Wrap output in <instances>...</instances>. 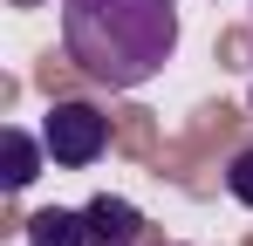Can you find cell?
<instances>
[{
    "instance_id": "6da1fadb",
    "label": "cell",
    "mask_w": 253,
    "mask_h": 246,
    "mask_svg": "<svg viewBox=\"0 0 253 246\" xmlns=\"http://www.w3.org/2000/svg\"><path fill=\"white\" fill-rule=\"evenodd\" d=\"M62 48L89 82L137 89L178 55V0H62Z\"/></svg>"
},
{
    "instance_id": "7a4b0ae2",
    "label": "cell",
    "mask_w": 253,
    "mask_h": 246,
    "mask_svg": "<svg viewBox=\"0 0 253 246\" xmlns=\"http://www.w3.org/2000/svg\"><path fill=\"white\" fill-rule=\"evenodd\" d=\"M42 144H48V164L83 171V164H96L110 151V117L89 110V103H55L42 117Z\"/></svg>"
},
{
    "instance_id": "3957f363",
    "label": "cell",
    "mask_w": 253,
    "mask_h": 246,
    "mask_svg": "<svg viewBox=\"0 0 253 246\" xmlns=\"http://www.w3.org/2000/svg\"><path fill=\"white\" fill-rule=\"evenodd\" d=\"M28 246H96V226H89V205H48L28 226Z\"/></svg>"
},
{
    "instance_id": "277c9868",
    "label": "cell",
    "mask_w": 253,
    "mask_h": 246,
    "mask_svg": "<svg viewBox=\"0 0 253 246\" xmlns=\"http://www.w3.org/2000/svg\"><path fill=\"white\" fill-rule=\"evenodd\" d=\"M89 226H96V246H137L144 240V212L130 199H89Z\"/></svg>"
},
{
    "instance_id": "5b68a950",
    "label": "cell",
    "mask_w": 253,
    "mask_h": 246,
    "mask_svg": "<svg viewBox=\"0 0 253 246\" xmlns=\"http://www.w3.org/2000/svg\"><path fill=\"white\" fill-rule=\"evenodd\" d=\"M48 164V144L35 130H21V123H7V192H28L35 178H42Z\"/></svg>"
},
{
    "instance_id": "8992f818",
    "label": "cell",
    "mask_w": 253,
    "mask_h": 246,
    "mask_svg": "<svg viewBox=\"0 0 253 246\" xmlns=\"http://www.w3.org/2000/svg\"><path fill=\"white\" fill-rule=\"evenodd\" d=\"M226 192L253 212V144H247V151H233V164H226Z\"/></svg>"
},
{
    "instance_id": "52a82bcc",
    "label": "cell",
    "mask_w": 253,
    "mask_h": 246,
    "mask_svg": "<svg viewBox=\"0 0 253 246\" xmlns=\"http://www.w3.org/2000/svg\"><path fill=\"white\" fill-rule=\"evenodd\" d=\"M14 7H35V0H14Z\"/></svg>"
},
{
    "instance_id": "ba28073f",
    "label": "cell",
    "mask_w": 253,
    "mask_h": 246,
    "mask_svg": "<svg viewBox=\"0 0 253 246\" xmlns=\"http://www.w3.org/2000/svg\"><path fill=\"white\" fill-rule=\"evenodd\" d=\"M247 110H253V89H247Z\"/></svg>"
}]
</instances>
